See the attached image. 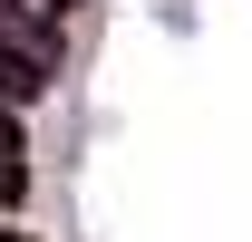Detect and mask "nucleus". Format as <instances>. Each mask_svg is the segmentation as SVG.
Segmentation results:
<instances>
[{
	"label": "nucleus",
	"instance_id": "1",
	"mask_svg": "<svg viewBox=\"0 0 252 242\" xmlns=\"http://www.w3.org/2000/svg\"><path fill=\"white\" fill-rule=\"evenodd\" d=\"M0 49L30 59L39 78L68 68V0H0Z\"/></svg>",
	"mask_w": 252,
	"mask_h": 242
},
{
	"label": "nucleus",
	"instance_id": "2",
	"mask_svg": "<svg viewBox=\"0 0 252 242\" xmlns=\"http://www.w3.org/2000/svg\"><path fill=\"white\" fill-rule=\"evenodd\" d=\"M49 88H59V78H39L30 59H10V49H0V97H10L20 117H30V107H39V97H49Z\"/></svg>",
	"mask_w": 252,
	"mask_h": 242
},
{
	"label": "nucleus",
	"instance_id": "3",
	"mask_svg": "<svg viewBox=\"0 0 252 242\" xmlns=\"http://www.w3.org/2000/svg\"><path fill=\"white\" fill-rule=\"evenodd\" d=\"M20 194H30V155H0V213L20 204Z\"/></svg>",
	"mask_w": 252,
	"mask_h": 242
},
{
	"label": "nucleus",
	"instance_id": "4",
	"mask_svg": "<svg viewBox=\"0 0 252 242\" xmlns=\"http://www.w3.org/2000/svg\"><path fill=\"white\" fill-rule=\"evenodd\" d=\"M0 155H30V117H20L10 97H0Z\"/></svg>",
	"mask_w": 252,
	"mask_h": 242
},
{
	"label": "nucleus",
	"instance_id": "5",
	"mask_svg": "<svg viewBox=\"0 0 252 242\" xmlns=\"http://www.w3.org/2000/svg\"><path fill=\"white\" fill-rule=\"evenodd\" d=\"M0 242H30V233H10V223H0Z\"/></svg>",
	"mask_w": 252,
	"mask_h": 242
}]
</instances>
